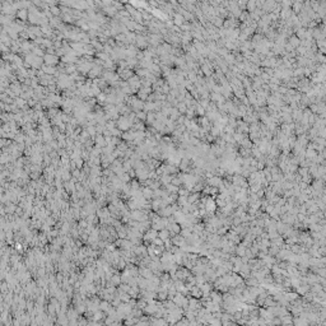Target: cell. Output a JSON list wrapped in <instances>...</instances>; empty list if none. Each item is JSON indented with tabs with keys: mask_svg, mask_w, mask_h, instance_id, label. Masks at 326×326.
Returning a JSON list of instances; mask_svg holds the SVG:
<instances>
[{
	"mask_svg": "<svg viewBox=\"0 0 326 326\" xmlns=\"http://www.w3.org/2000/svg\"><path fill=\"white\" fill-rule=\"evenodd\" d=\"M158 238H161L163 242L166 241V239H168V238H169V232H168V229H167V228H163V229H161V231H158Z\"/></svg>",
	"mask_w": 326,
	"mask_h": 326,
	"instance_id": "5",
	"label": "cell"
},
{
	"mask_svg": "<svg viewBox=\"0 0 326 326\" xmlns=\"http://www.w3.org/2000/svg\"><path fill=\"white\" fill-rule=\"evenodd\" d=\"M210 298H212V302L214 303H221L222 302V293L218 292V291H210Z\"/></svg>",
	"mask_w": 326,
	"mask_h": 326,
	"instance_id": "3",
	"label": "cell"
},
{
	"mask_svg": "<svg viewBox=\"0 0 326 326\" xmlns=\"http://www.w3.org/2000/svg\"><path fill=\"white\" fill-rule=\"evenodd\" d=\"M156 237H158V231H156V229L152 228V229H149V231L147 232V234H145V237H144V238H145L148 242L152 243V241H153V239L156 238Z\"/></svg>",
	"mask_w": 326,
	"mask_h": 326,
	"instance_id": "4",
	"label": "cell"
},
{
	"mask_svg": "<svg viewBox=\"0 0 326 326\" xmlns=\"http://www.w3.org/2000/svg\"><path fill=\"white\" fill-rule=\"evenodd\" d=\"M142 274L145 276L147 279H152V278H153V271H152L151 269H144V270H142Z\"/></svg>",
	"mask_w": 326,
	"mask_h": 326,
	"instance_id": "8",
	"label": "cell"
},
{
	"mask_svg": "<svg viewBox=\"0 0 326 326\" xmlns=\"http://www.w3.org/2000/svg\"><path fill=\"white\" fill-rule=\"evenodd\" d=\"M190 296H191V297H194V298H197V299H200V298H201V296H203V292L200 291V288L197 287V284L192 285V288L190 289Z\"/></svg>",
	"mask_w": 326,
	"mask_h": 326,
	"instance_id": "2",
	"label": "cell"
},
{
	"mask_svg": "<svg viewBox=\"0 0 326 326\" xmlns=\"http://www.w3.org/2000/svg\"><path fill=\"white\" fill-rule=\"evenodd\" d=\"M205 210L209 212V213H215L217 210V204H215V200L213 197L208 196L206 199V203H205Z\"/></svg>",
	"mask_w": 326,
	"mask_h": 326,
	"instance_id": "1",
	"label": "cell"
},
{
	"mask_svg": "<svg viewBox=\"0 0 326 326\" xmlns=\"http://www.w3.org/2000/svg\"><path fill=\"white\" fill-rule=\"evenodd\" d=\"M185 22V18L184 17H181V15H176V20H175V23L177 24V26H181Z\"/></svg>",
	"mask_w": 326,
	"mask_h": 326,
	"instance_id": "10",
	"label": "cell"
},
{
	"mask_svg": "<svg viewBox=\"0 0 326 326\" xmlns=\"http://www.w3.org/2000/svg\"><path fill=\"white\" fill-rule=\"evenodd\" d=\"M299 44H301V40H299L297 36H292L289 38V45L293 47V49H297V47L299 46Z\"/></svg>",
	"mask_w": 326,
	"mask_h": 326,
	"instance_id": "6",
	"label": "cell"
},
{
	"mask_svg": "<svg viewBox=\"0 0 326 326\" xmlns=\"http://www.w3.org/2000/svg\"><path fill=\"white\" fill-rule=\"evenodd\" d=\"M171 180H172V175H162L161 177H159V181H161V184L164 186V185H167L171 182Z\"/></svg>",
	"mask_w": 326,
	"mask_h": 326,
	"instance_id": "7",
	"label": "cell"
},
{
	"mask_svg": "<svg viewBox=\"0 0 326 326\" xmlns=\"http://www.w3.org/2000/svg\"><path fill=\"white\" fill-rule=\"evenodd\" d=\"M144 197H145V199H153V190L151 187L144 190Z\"/></svg>",
	"mask_w": 326,
	"mask_h": 326,
	"instance_id": "9",
	"label": "cell"
}]
</instances>
